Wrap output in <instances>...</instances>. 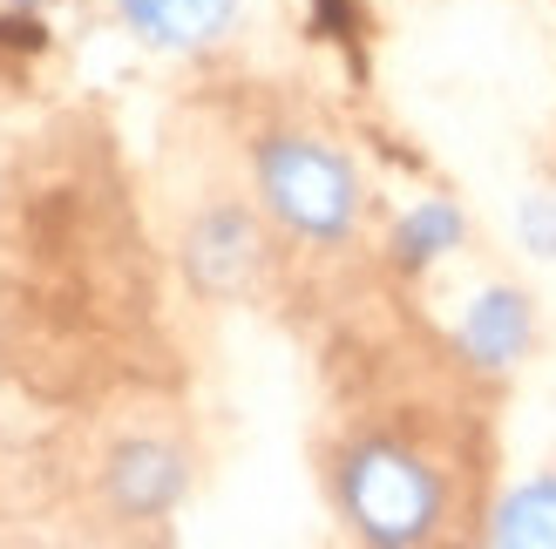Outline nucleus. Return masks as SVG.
<instances>
[{"mask_svg": "<svg viewBox=\"0 0 556 549\" xmlns=\"http://www.w3.org/2000/svg\"><path fill=\"white\" fill-rule=\"evenodd\" d=\"M468 421H353L332 448V509L346 515L359 542L380 549H421L455 536L482 515L489 469L468 461Z\"/></svg>", "mask_w": 556, "mask_h": 549, "instance_id": "f257e3e1", "label": "nucleus"}, {"mask_svg": "<svg viewBox=\"0 0 556 549\" xmlns=\"http://www.w3.org/2000/svg\"><path fill=\"white\" fill-rule=\"evenodd\" d=\"M252 190L271 217V231L286 244H313V252H346L367 217V190H359L353 156L332 136L305 123H258L252 143Z\"/></svg>", "mask_w": 556, "mask_h": 549, "instance_id": "f03ea898", "label": "nucleus"}, {"mask_svg": "<svg viewBox=\"0 0 556 549\" xmlns=\"http://www.w3.org/2000/svg\"><path fill=\"white\" fill-rule=\"evenodd\" d=\"M177 265L198 298L211 306H238V298H252L271 271V217L252 197H238V190H211L198 197L184 217H177Z\"/></svg>", "mask_w": 556, "mask_h": 549, "instance_id": "7ed1b4c3", "label": "nucleus"}, {"mask_svg": "<svg viewBox=\"0 0 556 549\" xmlns=\"http://www.w3.org/2000/svg\"><path fill=\"white\" fill-rule=\"evenodd\" d=\"M184 496H190V455L163 427H123L96 461V502L109 523L129 529L163 523V515H177Z\"/></svg>", "mask_w": 556, "mask_h": 549, "instance_id": "20e7f679", "label": "nucleus"}, {"mask_svg": "<svg viewBox=\"0 0 556 549\" xmlns=\"http://www.w3.org/2000/svg\"><path fill=\"white\" fill-rule=\"evenodd\" d=\"M116 8L129 21V35L170 54H198L211 41H225L238 21V0H116Z\"/></svg>", "mask_w": 556, "mask_h": 549, "instance_id": "39448f33", "label": "nucleus"}, {"mask_svg": "<svg viewBox=\"0 0 556 549\" xmlns=\"http://www.w3.org/2000/svg\"><path fill=\"white\" fill-rule=\"evenodd\" d=\"M455 353H462L476 373H503V367H516L522 353H530V298L509 292V285L482 292L476 306H468L462 333H455Z\"/></svg>", "mask_w": 556, "mask_h": 549, "instance_id": "423d86ee", "label": "nucleus"}, {"mask_svg": "<svg viewBox=\"0 0 556 549\" xmlns=\"http://www.w3.org/2000/svg\"><path fill=\"white\" fill-rule=\"evenodd\" d=\"M462 238H468L462 210H455L448 197H428V204H414V217L394 231V265H401V271H421V265H434L441 252H455Z\"/></svg>", "mask_w": 556, "mask_h": 549, "instance_id": "0eeeda50", "label": "nucleus"}, {"mask_svg": "<svg viewBox=\"0 0 556 549\" xmlns=\"http://www.w3.org/2000/svg\"><path fill=\"white\" fill-rule=\"evenodd\" d=\"M489 542H556V475L522 482L516 496L489 515Z\"/></svg>", "mask_w": 556, "mask_h": 549, "instance_id": "6e6552de", "label": "nucleus"}, {"mask_svg": "<svg viewBox=\"0 0 556 549\" xmlns=\"http://www.w3.org/2000/svg\"><path fill=\"white\" fill-rule=\"evenodd\" d=\"M516 231H522V244H530L536 258H556V197H549V190H536V197H522V210H516Z\"/></svg>", "mask_w": 556, "mask_h": 549, "instance_id": "1a4fd4ad", "label": "nucleus"}, {"mask_svg": "<svg viewBox=\"0 0 556 549\" xmlns=\"http://www.w3.org/2000/svg\"><path fill=\"white\" fill-rule=\"evenodd\" d=\"M14 8H48V0H14Z\"/></svg>", "mask_w": 556, "mask_h": 549, "instance_id": "9d476101", "label": "nucleus"}]
</instances>
